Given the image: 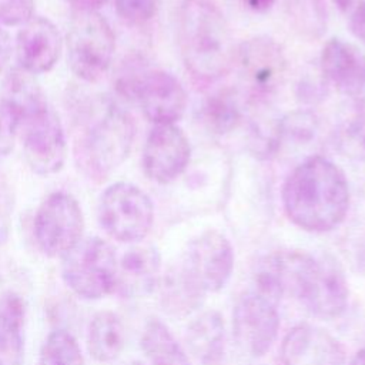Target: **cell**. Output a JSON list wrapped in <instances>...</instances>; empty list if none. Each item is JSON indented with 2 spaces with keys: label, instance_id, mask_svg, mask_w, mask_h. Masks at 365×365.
I'll use <instances>...</instances> for the list:
<instances>
[{
  "label": "cell",
  "instance_id": "e0dca14e",
  "mask_svg": "<svg viewBox=\"0 0 365 365\" xmlns=\"http://www.w3.org/2000/svg\"><path fill=\"white\" fill-rule=\"evenodd\" d=\"M321 71L346 96H358L365 88V53L339 38L329 40L321 54Z\"/></svg>",
  "mask_w": 365,
  "mask_h": 365
},
{
  "label": "cell",
  "instance_id": "9a60e30c",
  "mask_svg": "<svg viewBox=\"0 0 365 365\" xmlns=\"http://www.w3.org/2000/svg\"><path fill=\"white\" fill-rule=\"evenodd\" d=\"M279 361L281 365H345V354L329 332L301 324L284 336Z\"/></svg>",
  "mask_w": 365,
  "mask_h": 365
},
{
  "label": "cell",
  "instance_id": "ac0fdd59",
  "mask_svg": "<svg viewBox=\"0 0 365 365\" xmlns=\"http://www.w3.org/2000/svg\"><path fill=\"white\" fill-rule=\"evenodd\" d=\"M161 259L151 245L130 248L118 262L115 289L124 298L151 294L160 282Z\"/></svg>",
  "mask_w": 365,
  "mask_h": 365
},
{
  "label": "cell",
  "instance_id": "8d00e7d4",
  "mask_svg": "<svg viewBox=\"0 0 365 365\" xmlns=\"http://www.w3.org/2000/svg\"><path fill=\"white\" fill-rule=\"evenodd\" d=\"M67 1L71 6H74L78 11H96L107 0H67Z\"/></svg>",
  "mask_w": 365,
  "mask_h": 365
},
{
  "label": "cell",
  "instance_id": "6da1fadb",
  "mask_svg": "<svg viewBox=\"0 0 365 365\" xmlns=\"http://www.w3.org/2000/svg\"><path fill=\"white\" fill-rule=\"evenodd\" d=\"M255 277L282 298L289 294L319 319L342 315L348 305V284L338 264L304 251H278L265 257Z\"/></svg>",
  "mask_w": 365,
  "mask_h": 365
},
{
  "label": "cell",
  "instance_id": "277c9868",
  "mask_svg": "<svg viewBox=\"0 0 365 365\" xmlns=\"http://www.w3.org/2000/svg\"><path fill=\"white\" fill-rule=\"evenodd\" d=\"M178 44L187 70L215 81L234 66L235 48L221 11L207 0H184L178 11Z\"/></svg>",
  "mask_w": 365,
  "mask_h": 365
},
{
  "label": "cell",
  "instance_id": "7402d4cb",
  "mask_svg": "<svg viewBox=\"0 0 365 365\" xmlns=\"http://www.w3.org/2000/svg\"><path fill=\"white\" fill-rule=\"evenodd\" d=\"M161 282V301L164 309L173 315H188L195 311L205 297V294L191 281L185 271L175 262L163 278Z\"/></svg>",
  "mask_w": 365,
  "mask_h": 365
},
{
  "label": "cell",
  "instance_id": "e575fe53",
  "mask_svg": "<svg viewBox=\"0 0 365 365\" xmlns=\"http://www.w3.org/2000/svg\"><path fill=\"white\" fill-rule=\"evenodd\" d=\"M349 27L355 37L365 43V3L358 4L349 19Z\"/></svg>",
  "mask_w": 365,
  "mask_h": 365
},
{
  "label": "cell",
  "instance_id": "d6986e66",
  "mask_svg": "<svg viewBox=\"0 0 365 365\" xmlns=\"http://www.w3.org/2000/svg\"><path fill=\"white\" fill-rule=\"evenodd\" d=\"M23 298L6 291L0 294V365H20L24 355Z\"/></svg>",
  "mask_w": 365,
  "mask_h": 365
},
{
  "label": "cell",
  "instance_id": "4dcf8cb0",
  "mask_svg": "<svg viewBox=\"0 0 365 365\" xmlns=\"http://www.w3.org/2000/svg\"><path fill=\"white\" fill-rule=\"evenodd\" d=\"M36 0H0V26H23L33 17Z\"/></svg>",
  "mask_w": 365,
  "mask_h": 365
},
{
  "label": "cell",
  "instance_id": "484cf974",
  "mask_svg": "<svg viewBox=\"0 0 365 365\" xmlns=\"http://www.w3.org/2000/svg\"><path fill=\"white\" fill-rule=\"evenodd\" d=\"M201 118L214 134H227L241 121V104L238 96L231 90H221L210 96L202 108Z\"/></svg>",
  "mask_w": 365,
  "mask_h": 365
},
{
  "label": "cell",
  "instance_id": "ba28073f",
  "mask_svg": "<svg viewBox=\"0 0 365 365\" xmlns=\"http://www.w3.org/2000/svg\"><path fill=\"white\" fill-rule=\"evenodd\" d=\"M120 93L135 100L144 115L155 124H173L187 107V94L181 83L163 70L127 71L117 81Z\"/></svg>",
  "mask_w": 365,
  "mask_h": 365
},
{
  "label": "cell",
  "instance_id": "603a6c76",
  "mask_svg": "<svg viewBox=\"0 0 365 365\" xmlns=\"http://www.w3.org/2000/svg\"><path fill=\"white\" fill-rule=\"evenodd\" d=\"M3 98L17 111L20 125L24 120L48 108L41 87L33 78V74L24 71L21 67L13 68L7 74L3 87Z\"/></svg>",
  "mask_w": 365,
  "mask_h": 365
},
{
  "label": "cell",
  "instance_id": "f35d334b",
  "mask_svg": "<svg viewBox=\"0 0 365 365\" xmlns=\"http://www.w3.org/2000/svg\"><path fill=\"white\" fill-rule=\"evenodd\" d=\"M349 365H365V348L359 349V351L354 355V358L351 359Z\"/></svg>",
  "mask_w": 365,
  "mask_h": 365
},
{
  "label": "cell",
  "instance_id": "8992f818",
  "mask_svg": "<svg viewBox=\"0 0 365 365\" xmlns=\"http://www.w3.org/2000/svg\"><path fill=\"white\" fill-rule=\"evenodd\" d=\"M67 61L81 80L94 83L108 70L114 48V33L107 20L97 11H76L68 26Z\"/></svg>",
  "mask_w": 365,
  "mask_h": 365
},
{
  "label": "cell",
  "instance_id": "83f0119b",
  "mask_svg": "<svg viewBox=\"0 0 365 365\" xmlns=\"http://www.w3.org/2000/svg\"><path fill=\"white\" fill-rule=\"evenodd\" d=\"M38 365H84V358L76 338L64 329H56L43 344Z\"/></svg>",
  "mask_w": 365,
  "mask_h": 365
},
{
  "label": "cell",
  "instance_id": "30bf717a",
  "mask_svg": "<svg viewBox=\"0 0 365 365\" xmlns=\"http://www.w3.org/2000/svg\"><path fill=\"white\" fill-rule=\"evenodd\" d=\"M84 217L77 200L64 191L47 195L34 217V237L48 257H63L83 237Z\"/></svg>",
  "mask_w": 365,
  "mask_h": 365
},
{
  "label": "cell",
  "instance_id": "f1b7e54d",
  "mask_svg": "<svg viewBox=\"0 0 365 365\" xmlns=\"http://www.w3.org/2000/svg\"><path fill=\"white\" fill-rule=\"evenodd\" d=\"M319 128L317 115L309 110H297L278 121L279 147L282 143L289 145H307L309 144Z\"/></svg>",
  "mask_w": 365,
  "mask_h": 365
},
{
  "label": "cell",
  "instance_id": "5b68a950",
  "mask_svg": "<svg viewBox=\"0 0 365 365\" xmlns=\"http://www.w3.org/2000/svg\"><path fill=\"white\" fill-rule=\"evenodd\" d=\"M61 258V277L78 297L100 299L115 289L118 261L114 248L103 238H81Z\"/></svg>",
  "mask_w": 365,
  "mask_h": 365
},
{
  "label": "cell",
  "instance_id": "52a82bcc",
  "mask_svg": "<svg viewBox=\"0 0 365 365\" xmlns=\"http://www.w3.org/2000/svg\"><path fill=\"white\" fill-rule=\"evenodd\" d=\"M98 222L111 238L137 242L145 238L153 227L154 207L150 197L137 185L115 182L100 197Z\"/></svg>",
  "mask_w": 365,
  "mask_h": 365
},
{
  "label": "cell",
  "instance_id": "f546056e",
  "mask_svg": "<svg viewBox=\"0 0 365 365\" xmlns=\"http://www.w3.org/2000/svg\"><path fill=\"white\" fill-rule=\"evenodd\" d=\"M114 3L118 16L131 24L148 21L158 7V0H114Z\"/></svg>",
  "mask_w": 365,
  "mask_h": 365
},
{
  "label": "cell",
  "instance_id": "4316f807",
  "mask_svg": "<svg viewBox=\"0 0 365 365\" xmlns=\"http://www.w3.org/2000/svg\"><path fill=\"white\" fill-rule=\"evenodd\" d=\"M285 9L291 26L298 34L312 40L327 31L325 0H285Z\"/></svg>",
  "mask_w": 365,
  "mask_h": 365
},
{
  "label": "cell",
  "instance_id": "d6a6232c",
  "mask_svg": "<svg viewBox=\"0 0 365 365\" xmlns=\"http://www.w3.org/2000/svg\"><path fill=\"white\" fill-rule=\"evenodd\" d=\"M344 252L352 268L356 272L365 274V227L346 238V248Z\"/></svg>",
  "mask_w": 365,
  "mask_h": 365
},
{
  "label": "cell",
  "instance_id": "74e56055",
  "mask_svg": "<svg viewBox=\"0 0 365 365\" xmlns=\"http://www.w3.org/2000/svg\"><path fill=\"white\" fill-rule=\"evenodd\" d=\"M242 1L255 11H265L271 9V6L275 3V0H242Z\"/></svg>",
  "mask_w": 365,
  "mask_h": 365
},
{
  "label": "cell",
  "instance_id": "7c38bea8",
  "mask_svg": "<svg viewBox=\"0 0 365 365\" xmlns=\"http://www.w3.org/2000/svg\"><path fill=\"white\" fill-rule=\"evenodd\" d=\"M277 302L251 289L241 295L232 311V334L238 346L251 356L267 354L277 339L279 314Z\"/></svg>",
  "mask_w": 365,
  "mask_h": 365
},
{
  "label": "cell",
  "instance_id": "2e32d148",
  "mask_svg": "<svg viewBox=\"0 0 365 365\" xmlns=\"http://www.w3.org/2000/svg\"><path fill=\"white\" fill-rule=\"evenodd\" d=\"M61 48V36L53 21L46 17H31L17 33V60L30 74L50 71L58 61Z\"/></svg>",
  "mask_w": 365,
  "mask_h": 365
},
{
  "label": "cell",
  "instance_id": "1f68e13d",
  "mask_svg": "<svg viewBox=\"0 0 365 365\" xmlns=\"http://www.w3.org/2000/svg\"><path fill=\"white\" fill-rule=\"evenodd\" d=\"M20 117L17 111L1 97L0 98V157L7 155L14 144Z\"/></svg>",
  "mask_w": 365,
  "mask_h": 365
},
{
  "label": "cell",
  "instance_id": "ab89813d",
  "mask_svg": "<svg viewBox=\"0 0 365 365\" xmlns=\"http://www.w3.org/2000/svg\"><path fill=\"white\" fill-rule=\"evenodd\" d=\"M334 1L341 10H349L355 3V0H334Z\"/></svg>",
  "mask_w": 365,
  "mask_h": 365
},
{
  "label": "cell",
  "instance_id": "5bb4252c",
  "mask_svg": "<svg viewBox=\"0 0 365 365\" xmlns=\"http://www.w3.org/2000/svg\"><path fill=\"white\" fill-rule=\"evenodd\" d=\"M190 143L174 124H155L143 150V167L155 182L168 184L180 177L190 161Z\"/></svg>",
  "mask_w": 365,
  "mask_h": 365
},
{
  "label": "cell",
  "instance_id": "836d02e7",
  "mask_svg": "<svg viewBox=\"0 0 365 365\" xmlns=\"http://www.w3.org/2000/svg\"><path fill=\"white\" fill-rule=\"evenodd\" d=\"M301 98H304L305 101H311V103H315L317 100H322L324 96L327 94V80L322 74V77H317V78H312L311 76H308V78H305L301 86Z\"/></svg>",
  "mask_w": 365,
  "mask_h": 365
},
{
  "label": "cell",
  "instance_id": "4fadbf2b",
  "mask_svg": "<svg viewBox=\"0 0 365 365\" xmlns=\"http://www.w3.org/2000/svg\"><path fill=\"white\" fill-rule=\"evenodd\" d=\"M23 151L30 168L40 175L58 173L66 161L67 144L63 125L51 108L24 120Z\"/></svg>",
  "mask_w": 365,
  "mask_h": 365
},
{
  "label": "cell",
  "instance_id": "8fae6325",
  "mask_svg": "<svg viewBox=\"0 0 365 365\" xmlns=\"http://www.w3.org/2000/svg\"><path fill=\"white\" fill-rule=\"evenodd\" d=\"M177 262L204 294L217 292L231 278L232 245L224 234L205 231L187 244Z\"/></svg>",
  "mask_w": 365,
  "mask_h": 365
},
{
  "label": "cell",
  "instance_id": "44dd1931",
  "mask_svg": "<svg viewBox=\"0 0 365 365\" xmlns=\"http://www.w3.org/2000/svg\"><path fill=\"white\" fill-rule=\"evenodd\" d=\"M125 342V331L120 317L111 311L97 312L90 325L87 335V346L90 355L98 362H110L115 359Z\"/></svg>",
  "mask_w": 365,
  "mask_h": 365
},
{
  "label": "cell",
  "instance_id": "cb8c5ba5",
  "mask_svg": "<svg viewBox=\"0 0 365 365\" xmlns=\"http://www.w3.org/2000/svg\"><path fill=\"white\" fill-rule=\"evenodd\" d=\"M141 349L150 365H191L168 327L157 318L147 321L141 335Z\"/></svg>",
  "mask_w": 365,
  "mask_h": 365
},
{
  "label": "cell",
  "instance_id": "60d3db41",
  "mask_svg": "<svg viewBox=\"0 0 365 365\" xmlns=\"http://www.w3.org/2000/svg\"><path fill=\"white\" fill-rule=\"evenodd\" d=\"M123 365H144V364L140 362V361H128V362H125Z\"/></svg>",
  "mask_w": 365,
  "mask_h": 365
},
{
  "label": "cell",
  "instance_id": "d4e9b609",
  "mask_svg": "<svg viewBox=\"0 0 365 365\" xmlns=\"http://www.w3.org/2000/svg\"><path fill=\"white\" fill-rule=\"evenodd\" d=\"M334 144L344 157L365 163V101L351 104L339 115Z\"/></svg>",
  "mask_w": 365,
  "mask_h": 365
},
{
  "label": "cell",
  "instance_id": "ffe728a7",
  "mask_svg": "<svg viewBox=\"0 0 365 365\" xmlns=\"http://www.w3.org/2000/svg\"><path fill=\"white\" fill-rule=\"evenodd\" d=\"M224 322L218 312L201 314L187 329L190 352L204 365L218 362L224 354Z\"/></svg>",
  "mask_w": 365,
  "mask_h": 365
},
{
  "label": "cell",
  "instance_id": "d590c367",
  "mask_svg": "<svg viewBox=\"0 0 365 365\" xmlns=\"http://www.w3.org/2000/svg\"><path fill=\"white\" fill-rule=\"evenodd\" d=\"M10 51H11V44H10V37L7 31L0 26V73L6 67L9 58H10Z\"/></svg>",
  "mask_w": 365,
  "mask_h": 365
},
{
  "label": "cell",
  "instance_id": "9c48e42d",
  "mask_svg": "<svg viewBox=\"0 0 365 365\" xmlns=\"http://www.w3.org/2000/svg\"><path fill=\"white\" fill-rule=\"evenodd\" d=\"M234 64L251 104L265 103L284 81L285 58L281 47L269 37L259 36L244 41L235 51Z\"/></svg>",
  "mask_w": 365,
  "mask_h": 365
},
{
  "label": "cell",
  "instance_id": "3957f363",
  "mask_svg": "<svg viewBox=\"0 0 365 365\" xmlns=\"http://www.w3.org/2000/svg\"><path fill=\"white\" fill-rule=\"evenodd\" d=\"M135 125L133 117L110 98H97L80 111L74 157L86 177L100 182L128 157Z\"/></svg>",
  "mask_w": 365,
  "mask_h": 365
},
{
  "label": "cell",
  "instance_id": "7a4b0ae2",
  "mask_svg": "<svg viewBox=\"0 0 365 365\" xmlns=\"http://www.w3.org/2000/svg\"><path fill=\"white\" fill-rule=\"evenodd\" d=\"M287 217L299 228L327 232L336 228L349 208L345 174L328 158L314 155L297 165L282 187Z\"/></svg>",
  "mask_w": 365,
  "mask_h": 365
}]
</instances>
